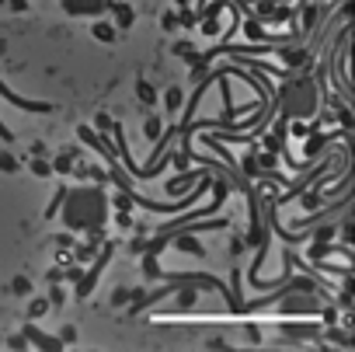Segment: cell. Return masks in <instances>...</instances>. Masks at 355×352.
Masks as SVG:
<instances>
[{"label": "cell", "mask_w": 355, "mask_h": 352, "mask_svg": "<svg viewBox=\"0 0 355 352\" xmlns=\"http://www.w3.org/2000/svg\"><path fill=\"white\" fill-rule=\"evenodd\" d=\"M105 0H66V11L70 14H91V11H101Z\"/></svg>", "instance_id": "cell-1"}, {"label": "cell", "mask_w": 355, "mask_h": 352, "mask_svg": "<svg viewBox=\"0 0 355 352\" xmlns=\"http://www.w3.org/2000/svg\"><path fill=\"white\" fill-rule=\"evenodd\" d=\"M108 11H115V18H118V25H129L133 21V11L122 4V0H108Z\"/></svg>", "instance_id": "cell-2"}, {"label": "cell", "mask_w": 355, "mask_h": 352, "mask_svg": "<svg viewBox=\"0 0 355 352\" xmlns=\"http://www.w3.org/2000/svg\"><path fill=\"white\" fill-rule=\"evenodd\" d=\"M94 39L98 42H112L115 39V25H112V21H98V25H94Z\"/></svg>", "instance_id": "cell-3"}, {"label": "cell", "mask_w": 355, "mask_h": 352, "mask_svg": "<svg viewBox=\"0 0 355 352\" xmlns=\"http://www.w3.org/2000/svg\"><path fill=\"white\" fill-rule=\"evenodd\" d=\"M45 311H49V303H45V300H39V303H32V311H28V317H42Z\"/></svg>", "instance_id": "cell-4"}, {"label": "cell", "mask_w": 355, "mask_h": 352, "mask_svg": "<svg viewBox=\"0 0 355 352\" xmlns=\"http://www.w3.org/2000/svg\"><path fill=\"white\" fill-rule=\"evenodd\" d=\"M157 133H160V119L154 115L150 122H146V136H157Z\"/></svg>", "instance_id": "cell-5"}, {"label": "cell", "mask_w": 355, "mask_h": 352, "mask_svg": "<svg viewBox=\"0 0 355 352\" xmlns=\"http://www.w3.org/2000/svg\"><path fill=\"white\" fill-rule=\"evenodd\" d=\"M28 290H32V286H28V279L18 275V279H14V293H28Z\"/></svg>", "instance_id": "cell-6"}, {"label": "cell", "mask_w": 355, "mask_h": 352, "mask_svg": "<svg viewBox=\"0 0 355 352\" xmlns=\"http://www.w3.org/2000/svg\"><path fill=\"white\" fill-rule=\"evenodd\" d=\"M181 105V91H167V108H178Z\"/></svg>", "instance_id": "cell-7"}, {"label": "cell", "mask_w": 355, "mask_h": 352, "mask_svg": "<svg viewBox=\"0 0 355 352\" xmlns=\"http://www.w3.org/2000/svg\"><path fill=\"white\" fill-rule=\"evenodd\" d=\"M139 98H143V101H154V91H150V84H139Z\"/></svg>", "instance_id": "cell-8"}, {"label": "cell", "mask_w": 355, "mask_h": 352, "mask_svg": "<svg viewBox=\"0 0 355 352\" xmlns=\"http://www.w3.org/2000/svg\"><path fill=\"white\" fill-rule=\"evenodd\" d=\"M0 168H7V171H14L18 164H14V160H11V157H7V154H0Z\"/></svg>", "instance_id": "cell-9"}, {"label": "cell", "mask_w": 355, "mask_h": 352, "mask_svg": "<svg viewBox=\"0 0 355 352\" xmlns=\"http://www.w3.org/2000/svg\"><path fill=\"white\" fill-rule=\"evenodd\" d=\"M35 175L45 178V175H53V171H49V164H42V160H39V164H35Z\"/></svg>", "instance_id": "cell-10"}, {"label": "cell", "mask_w": 355, "mask_h": 352, "mask_svg": "<svg viewBox=\"0 0 355 352\" xmlns=\"http://www.w3.org/2000/svg\"><path fill=\"white\" fill-rule=\"evenodd\" d=\"M11 7H14V11H24V7H28V0H11Z\"/></svg>", "instance_id": "cell-11"}]
</instances>
